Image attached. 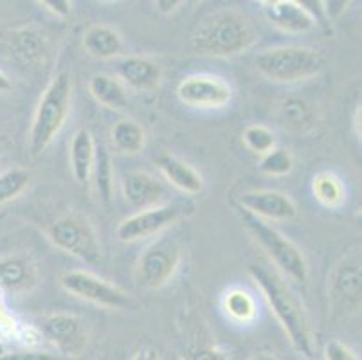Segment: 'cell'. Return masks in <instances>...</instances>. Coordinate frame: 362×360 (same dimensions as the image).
Masks as SVG:
<instances>
[{
  "label": "cell",
  "instance_id": "obj_40",
  "mask_svg": "<svg viewBox=\"0 0 362 360\" xmlns=\"http://www.w3.org/2000/svg\"><path fill=\"white\" fill-rule=\"evenodd\" d=\"M98 360H107V359H98Z\"/></svg>",
  "mask_w": 362,
  "mask_h": 360
},
{
  "label": "cell",
  "instance_id": "obj_28",
  "mask_svg": "<svg viewBox=\"0 0 362 360\" xmlns=\"http://www.w3.org/2000/svg\"><path fill=\"white\" fill-rule=\"evenodd\" d=\"M31 173L24 168H11L0 173V206L16 198L29 186Z\"/></svg>",
  "mask_w": 362,
  "mask_h": 360
},
{
  "label": "cell",
  "instance_id": "obj_30",
  "mask_svg": "<svg viewBox=\"0 0 362 360\" xmlns=\"http://www.w3.org/2000/svg\"><path fill=\"white\" fill-rule=\"evenodd\" d=\"M242 139H243V144L258 155H265L267 151H271L272 148H276L274 132L269 130L267 127H262V124L247 127L245 132H243Z\"/></svg>",
  "mask_w": 362,
  "mask_h": 360
},
{
  "label": "cell",
  "instance_id": "obj_32",
  "mask_svg": "<svg viewBox=\"0 0 362 360\" xmlns=\"http://www.w3.org/2000/svg\"><path fill=\"white\" fill-rule=\"evenodd\" d=\"M182 360H231L222 349L213 348V346H192L184 352Z\"/></svg>",
  "mask_w": 362,
  "mask_h": 360
},
{
  "label": "cell",
  "instance_id": "obj_6",
  "mask_svg": "<svg viewBox=\"0 0 362 360\" xmlns=\"http://www.w3.org/2000/svg\"><path fill=\"white\" fill-rule=\"evenodd\" d=\"M47 236L56 249L78 257L88 265L101 263V245L94 227L81 214H64L49 226Z\"/></svg>",
  "mask_w": 362,
  "mask_h": 360
},
{
  "label": "cell",
  "instance_id": "obj_1",
  "mask_svg": "<svg viewBox=\"0 0 362 360\" xmlns=\"http://www.w3.org/2000/svg\"><path fill=\"white\" fill-rule=\"evenodd\" d=\"M249 274L256 285L262 290L271 310L281 328L288 335L292 348L305 356L312 355V332L308 325V317L301 301L291 292L285 283L265 267L251 265Z\"/></svg>",
  "mask_w": 362,
  "mask_h": 360
},
{
  "label": "cell",
  "instance_id": "obj_14",
  "mask_svg": "<svg viewBox=\"0 0 362 360\" xmlns=\"http://www.w3.org/2000/svg\"><path fill=\"white\" fill-rule=\"evenodd\" d=\"M6 47L11 58L28 69H38L47 59V40L38 29H15L6 36Z\"/></svg>",
  "mask_w": 362,
  "mask_h": 360
},
{
  "label": "cell",
  "instance_id": "obj_17",
  "mask_svg": "<svg viewBox=\"0 0 362 360\" xmlns=\"http://www.w3.org/2000/svg\"><path fill=\"white\" fill-rule=\"evenodd\" d=\"M117 72L128 87L139 92L156 91L163 78L159 65L153 59L143 58V56H128L121 59Z\"/></svg>",
  "mask_w": 362,
  "mask_h": 360
},
{
  "label": "cell",
  "instance_id": "obj_34",
  "mask_svg": "<svg viewBox=\"0 0 362 360\" xmlns=\"http://www.w3.org/2000/svg\"><path fill=\"white\" fill-rule=\"evenodd\" d=\"M40 4L45 6L49 11L54 13V15L58 16L71 15V2H67V0H44V2H40Z\"/></svg>",
  "mask_w": 362,
  "mask_h": 360
},
{
  "label": "cell",
  "instance_id": "obj_19",
  "mask_svg": "<svg viewBox=\"0 0 362 360\" xmlns=\"http://www.w3.org/2000/svg\"><path fill=\"white\" fill-rule=\"evenodd\" d=\"M83 45L88 54L98 59L116 58L124 52V44L119 33L103 24H96L87 29L83 36Z\"/></svg>",
  "mask_w": 362,
  "mask_h": 360
},
{
  "label": "cell",
  "instance_id": "obj_13",
  "mask_svg": "<svg viewBox=\"0 0 362 360\" xmlns=\"http://www.w3.org/2000/svg\"><path fill=\"white\" fill-rule=\"evenodd\" d=\"M240 207L262 220H291L298 214L294 200L279 191H251L242 194Z\"/></svg>",
  "mask_w": 362,
  "mask_h": 360
},
{
  "label": "cell",
  "instance_id": "obj_7",
  "mask_svg": "<svg viewBox=\"0 0 362 360\" xmlns=\"http://www.w3.org/2000/svg\"><path fill=\"white\" fill-rule=\"evenodd\" d=\"M60 285L72 296L112 310H139V303L116 285L85 270H71L60 277Z\"/></svg>",
  "mask_w": 362,
  "mask_h": 360
},
{
  "label": "cell",
  "instance_id": "obj_27",
  "mask_svg": "<svg viewBox=\"0 0 362 360\" xmlns=\"http://www.w3.org/2000/svg\"><path fill=\"white\" fill-rule=\"evenodd\" d=\"M312 190L319 202L328 207H337L344 200V187H342L341 180L328 171L315 175Z\"/></svg>",
  "mask_w": 362,
  "mask_h": 360
},
{
  "label": "cell",
  "instance_id": "obj_35",
  "mask_svg": "<svg viewBox=\"0 0 362 360\" xmlns=\"http://www.w3.org/2000/svg\"><path fill=\"white\" fill-rule=\"evenodd\" d=\"M132 360H159V353L153 348H143L134 355Z\"/></svg>",
  "mask_w": 362,
  "mask_h": 360
},
{
  "label": "cell",
  "instance_id": "obj_10",
  "mask_svg": "<svg viewBox=\"0 0 362 360\" xmlns=\"http://www.w3.org/2000/svg\"><path fill=\"white\" fill-rule=\"evenodd\" d=\"M180 262V249L173 242H157L148 247L137 263V279L146 289H160L175 274Z\"/></svg>",
  "mask_w": 362,
  "mask_h": 360
},
{
  "label": "cell",
  "instance_id": "obj_38",
  "mask_svg": "<svg viewBox=\"0 0 362 360\" xmlns=\"http://www.w3.org/2000/svg\"><path fill=\"white\" fill-rule=\"evenodd\" d=\"M251 360H278L274 355H269V353H259V355L252 356Z\"/></svg>",
  "mask_w": 362,
  "mask_h": 360
},
{
  "label": "cell",
  "instance_id": "obj_15",
  "mask_svg": "<svg viewBox=\"0 0 362 360\" xmlns=\"http://www.w3.org/2000/svg\"><path fill=\"white\" fill-rule=\"evenodd\" d=\"M263 13L272 25L285 33L301 35L315 25V18L301 2L296 0H272L263 2Z\"/></svg>",
  "mask_w": 362,
  "mask_h": 360
},
{
  "label": "cell",
  "instance_id": "obj_29",
  "mask_svg": "<svg viewBox=\"0 0 362 360\" xmlns=\"http://www.w3.org/2000/svg\"><path fill=\"white\" fill-rule=\"evenodd\" d=\"M294 170V157L285 148H272L259 161V171L271 177H283Z\"/></svg>",
  "mask_w": 362,
  "mask_h": 360
},
{
  "label": "cell",
  "instance_id": "obj_25",
  "mask_svg": "<svg viewBox=\"0 0 362 360\" xmlns=\"http://www.w3.org/2000/svg\"><path fill=\"white\" fill-rule=\"evenodd\" d=\"M279 119L287 128L294 132H305L314 123V112L307 101L298 98H288L279 107Z\"/></svg>",
  "mask_w": 362,
  "mask_h": 360
},
{
  "label": "cell",
  "instance_id": "obj_22",
  "mask_svg": "<svg viewBox=\"0 0 362 360\" xmlns=\"http://www.w3.org/2000/svg\"><path fill=\"white\" fill-rule=\"evenodd\" d=\"M35 279L31 263L22 256L0 260V290H24Z\"/></svg>",
  "mask_w": 362,
  "mask_h": 360
},
{
  "label": "cell",
  "instance_id": "obj_18",
  "mask_svg": "<svg viewBox=\"0 0 362 360\" xmlns=\"http://www.w3.org/2000/svg\"><path fill=\"white\" fill-rule=\"evenodd\" d=\"M157 166L163 171L164 177L182 193L199 194L204 190V180L199 175V171L189 166L182 158L168 153L160 155L157 158Z\"/></svg>",
  "mask_w": 362,
  "mask_h": 360
},
{
  "label": "cell",
  "instance_id": "obj_24",
  "mask_svg": "<svg viewBox=\"0 0 362 360\" xmlns=\"http://www.w3.org/2000/svg\"><path fill=\"white\" fill-rule=\"evenodd\" d=\"M112 144L121 153H139L144 146V130L132 119L117 121L110 130Z\"/></svg>",
  "mask_w": 362,
  "mask_h": 360
},
{
  "label": "cell",
  "instance_id": "obj_11",
  "mask_svg": "<svg viewBox=\"0 0 362 360\" xmlns=\"http://www.w3.org/2000/svg\"><path fill=\"white\" fill-rule=\"evenodd\" d=\"M177 95L184 105L193 108H222L233 99V91L218 76L195 74L180 81Z\"/></svg>",
  "mask_w": 362,
  "mask_h": 360
},
{
  "label": "cell",
  "instance_id": "obj_37",
  "mask_svg": "<svg viewBox=\"0 0 362 360\" xmlns=\"http://www.w3.org/2000/svg\"><path fill=\"white\" fill-rule=\"evenodd\" d=\"M11 81H9L8 76L4 74V72L0 71V92H9L11 91Z\"/></svg>",
  "mask_w": 362,
  "mask_h": 360
},
{
  "label": "cell",
  "instance_id": "obj_2",
  "mask_svg": "<svg viewBox=\"0 0 362 360\" xmlns=\"http://www.w3.org/2000/svg\"><path fill=\"white\" fill-rule=\"evenodd\" d=\"M255 29L235 11H220L204 22L193 38L197 52L216 58H229L255 44Z\"/></svg>",
  "mask_w": 362,
  "mask_h": 360
},
{
  "label": "cell",
  "instance_id": "obj_4",
  "mask_svg": "<svg viewBox=\"0 0 362 360\" xmlns=\"http://www.w3.org/2000/svg\"><path fill=\"white\" fill-rule=\"evenodd\" d=\"M236 213H238L240 222L243 223V227L255 236L259 247L269 254V257L276 263V267L281 272H285L288 277L296 279V281H307V260H305L301 250L288 238L283 236L278 229L269 226L262 218L247 213L243 207H236Z\"/></svg>",
  "mask_w": 362,
  "mask_h": 360
},
{
  "label": "cell",
  "instance_id": "obj_12",
  "mask_svg": "<svg viewBox=\"0 0 362 360\" xmlns=\"http://www.w3.org/2000/svg\"><path fill=\"white\" fill-rule=\"evenodd\" d=\"M362 270L357 260H344L335 267L330 279V296L339 310L361 308Z\"/></svg>",
  "mask_w": 362,
  "mask_h": 360
},
{
  "label": "cell",
  "instance_id": "obj_5",
  "mask_svg": "<svg viewBox=\"0 0 362 360\" xmlns=\"http://www.w3.org/2000/svg\"><path fill=\"white\" fill-rule=\"evenodd\" d=\"M256 67L276 83H294L314 78L325 67L321 54L308 47H274L256 56Z\"/></svg>",
  "mask_w": 362,
  "mask_h": 360
},
{
  "label": "cell",
  "instance_id": "obj_31",
  "mask_svg": "<svg viewBox=\"0 0 362 360\" xmlns=\"http://www.w3.org/2000/svg\"><path fill=\"white\" fill-rule=\"evenodd\" d=\"M0 360H72L65 359L60 353H49L42 349H16V352H6L0 355Z\"/></svg>",
  "mask_w": 362,
  "mask_h": 360
},
{
  "label": "cell",
  "instance_id": "obj_21",
  "mask_svg": "<svg viewBox=\"0 0 362 360\" xmlns=\"http://www.w3.org/2000/svg\"><path fill=\"white\" fill-rule=\"evenodd\" d=\"M88 91L98 103L110 110H124L128 107V98L123 85L108 74L92 76L88 81Z\"/></svg>",
  "mask_w": 362,
  "mask_h": 360
},
{
  "label": "cell",
  "instance_id": "obj_39",
  "mask_svg": "<svg viewBox=\"0 0 362 360\" xmlns=\"http://www.w3.org/2000/svg\"><path fill=\"white\" fill-rule=\"evenodd\" d=\"M2 353L6 352H4V344H2V341H0V355H2Z\"/></svg>",
  "mask_w": 362,
  "mask_h": 360
},
{
  "label": "cell",
  "instance_id": "obj_23",
  "mask_svg": "<svg viewBox=\"0 0 362 360\" xmlns=\"http://www.w3.org/2000/svg\"><path fill=\"white\" fill-rule=\"evenodd\" d=\"M90 175L94 177V186L100 194V200L105 206H108L112 200V191H114V170H112L110 155L101 143L96 144Z\"/></svg>",
  "mask_w": 362,
  "mask_h": 360
},
{
  "label": "cell",
  "instance_id": "obj_16",
  "mask_svg": "<svg viewBox=\"0 0 362 360\" xmlns=\"http://www.w3.org/2000/svg\"><path fill=\"white\" fill-rule=\"evenodd\" d=\"M123 193L130 206L143 211L159 206L164 197V187L146 171H130L123 177Z\"/></svg>",
  "mask_w": 362,
  "mask_h": 360
},
{
  "label": "cell",
  "instance_id": "obj_8",
  "mask_svg": "<svg viewBox=\"0 0 362 360\" xmlns=\"http://www.w3.org/2000/svg\"><path fill=\"white\" fill-rule=\"evenodd\" d=\"M193 211H195V206L192 202H186V200L143 209L139 213L128 216L127 220H123L117 226L116 234L121 242L124 243L137 242V240L150 238L164 231L166 227L173 226V223L182 220V218L189 216Z\"/></svg>",
  "mask_w": 362,
  "mask_h": 360
},
{
  "label": "cell",
  "instance_id": "obj_33",
  "mask_svg": "<svg viewBox=\"0 0 362 360\" xmlns=\"http://www.w3.org/2000/svg\"><path fill=\"white\" fill-rule=\"evenodd\" d=\"M325 359L327 360H358V356L339 341H330L325 348Z\"/></svg>",
  "mask_w": 362,
  "mask_h": 360
},
{
  "label": "cell",
  "instance_id": "obj_26",
  "mask_svg": "<svg viewBox=\"0 0 362 360\" xmlns=\"http://www.w3.org/2000/svg\"><path fill=\"white\" fill-rule=\"evenodd\" d=\"M223 310L236 323H249L256 317L255 299L242 289H233L223 296Z\"/></svg>",
  "mask_w": 362,
  "mask_h": 360
},
{
  "label": "cell",
  "instance_id": "obj_20",
  "mask_svg": "<svg viewBox=\"0 0 362 360\" xmlns=\"http://www.w3.org/2000/svg\"><path fill=\"white\" fill-rule=\"evenodd\" d=\"M94 151H96V143H94L90 132L85 128L76 132L71 141V168L72 175L80 184H85L90 178Z\"/></svg>",
  "mask_w": 362,
  "mask_h": 360
},
{
  "label": "cell",
  "instance_id": "obj_3",
  "mask_svg": "<svg viewBox=\"0 0 362 360\" xmlns=\"http://www.w3.org/2000/svg\"><path fill=\"white\" fill-rule=\"evenodd\" d=\"M72 101V81L67 71H62L51 79L45 92L42 94L35 117H33L31 132H29V146L33 155H40L67 119L69 108Z\"/></svg>",
  "mask_w": 362,
  "mask_h": 360
},
{
  "label": "cell",
  "instance_id": "obj_9",
  "mask_svg": "<svg viewBox=\"0 0 362 360\" xmlns=\"http://www.w3.org/2000/svg\"><path fill=\"white\" fill-rule=\"evenodd\" d=\"M38 330L49 344L54 346L62 356H80L88 346V332L80 317L69 313L45 315L38 321Z\"/></svg>",
  "mask_w": 362,
  "mask_h": 360
},
{
  "label": "cell",
  "instance_id": "obj_36",
  "mask_svg": "<svg viewBox=\"0 0 362 360\" xmlns=\"http://www.w3.org/2000/svg\"><path fill=\"white\" fill-rule=\"evenodd\" d=\"M180 4H182V2H177V0H173V2H171V0H159V2H156L157 9H159V11H163V13L175 11L177 6H180Z\"/></svg>",
  "mask_w": 362,
  "mask_h": 360
}]
</instances>
